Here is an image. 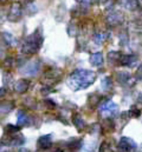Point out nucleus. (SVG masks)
Here are the masks:
<instances>
[{"label": "nucleus", "instance_id": "1", "mask_svg": "<svg viewBox=\"0 0 142 152\" xmlns=\"http://www.w3.org/2000/svg\"><path fill=\"white\" fill-rule=\"evenodd\" d=\"M95 80H96L95 72L79 69L71 73L68 84L73 91H79V90H84V88L89 87L90 85H92L95 83Z\"/></svg>", "mask_w": 142, "mask_h": 152}, {"label": "nucleus", "instance_id": "2", "mask_svg": "<svg viewBox=\"0 0 142 152\" xmlns=\"http://www.w3.org/2000/svg\"><path fill=\"white\" fill-rule=\"evenodd\" d=\"M41 41H43L41 36L38 33V31H36L33 34L27 37L26 40L24 41V44H23V52L27 53V54H33V53H36L39 50V47L41 45Z\"/></svg>", "mask_w": 142, "mask_h": 152}, {"label": "nucleus", "instance_id": "3", "mask_svg": "<svg viewBox=\"0 0 142 152\" xmlns=\"http://www.w3.org/2000/svg\"><path fill=\"white\" fill-rule=\"evenodd\" d=\"M98 110H100V112L103 114L106 118H108V117H114L115 114L118 112L117 105L114 102H111L110 99H106L104 102H100Z\"/></svg>", "mask_w": 142, "mask_h": 152}, {"label": "nucleus", "instance_id": "4", "mask_svg": "<svg viewBox=\"0 0 142 152\" xmlns=\"http://www.w3.org/2000/svg\"><path fill=\"white\" fill-rule=\"evenodd\" d=\"M118 150L121 152H130L133 149H136L138 145L132 139V138H128V137H122L118 142V145H117Z\"/></svg>", "mask_w": 142, "mask_h": 152}, {"label": "nucleus", "instance_id": "5", "mask_svg": "<svg viewBox=\"0 0 142 152\" xmlns=\"http://www.w3.org/2000/svg\"><path fill=\"white\" fill-rule=\"evenodd\" d=\"M25 143V138L21 134H10V137L7 138L6 142H4L2 144L6 146H20Z\"/></svg>", "mask_w": 142, "mask_h": 152}, {"label": "nucleus", "instance_id": "6", "mask_svg": "<svg viewBox=\"0 0 142 152\" xmlns=\"http://www.w3.org/2000/svg\"><path fill=\"white\" fill-rule=\"evenodd\" d=\"M39 71V63L38 61H30L29 64H26L20 72L25 76H36Z\"/></svg>", "mask_w": 142, "mask_h": 152}, {"label": "nucleus", "instance_id": "7", "mask_svg": "<svg viewBox=\"0 0 142 152\" xmlns=\"http://www.w3.org/2000/svg\"><path fill=\"white\" fill-rule=\"evenodd\" d=\"M21 17V7L19 4H13L11 6V11H10V14H8V19L12 20V21H17L19 18Z\"/></svg>", "mask_w": 142, "mask_h": 152}, {"label": "nucleus", "instance_id": "8", "mask_svg": "<svg viewBox=\"0 0 142 152\" xmlns=\"http://www.w3.org/2000/svg\"><path fill=\"white\" fill-rule=\"evenodd\" d=\"M38 148L40 150H49L52 146V140H51V134L47 136H41L38 139Z\"/></svg>", "mask_w": 142, "mask_h": 152}, {"label": "nucleus", "instance_id": "9", "mask_svg": "<svg viewBox=\"0 0 142 152\" xmlns=\"http://www.w3.org/2000/svg\"><path fill=\"white\" fill-rule=\"evenodd\" d=\"M121 65L123 66H129V67H133L136 63H138V58L135 56H132V54H127V56H121L120 58V61H118Z\"/></svg>", "mask_w": 142, "mask_h": 152}, {"label": "nucleus", "instance_id": "10", "mask_svg": "<svg viewBox=\"0 0 142 152\" xmlns=\"http://www.w3.org/2000/svg\"><path fill=\"white\" fill-rule=\"evenodd\" d=\"M29 86H30V81H29V80H26V79H20V80H18V81L16 83L14 90H16L18 93H24V92L27 91Z\"/></svg>", "mask_w": 142, "mask_h": 152}, {"label": "nucleus", "instance_id": "11", "mask_svg": "<svg viewBox=\"0 0 142 152\" xmlns=\"http://www.w3.org/2000/svg\"><path fill=\"white\" fill-rule=\"evenodd\" d=\"M90 64L94 66H101L103 64V54L101 52L92 53L90 56Z\"/></svg>", "mask_w": 142, "mask_h": 152}, {"label": "nucleus", "instance_id": "12", "mask_svg": "<svg viewBox=\"0 0 142 152\" xmlns=\"http://www.w3.org/2000/svg\"><path fill=\"white\" fill-rule=\"evenodd\" d=\"M72 120H73V125L76 126V129L78 131H82L83 129H85V121H84V119L79 114L77 113L75 114L73 118H72Z\"/></svg>", "mask_w": 142, "mask_h": 152}, {"label": "nucleus", "instance_id": "13", "mask_svg": "<svg viewBox=\"0 0 142 152\" xmlns=\"http://www.w3.org/2000/svg\"><path fill=\"white\" fill-rule=\"evenodd\" d=\"M122 19H123V17H122V14H121L120 12H114V13H111V14L108 17V20H109L110 23H112L114 25L120 24V23L122 21Z\"/></svg>", "mask_w": 142, "mask_h": 152}, {"label": "nucleus", "instance_id": "14", "mask_svg": "<svg viewBox=\"0 0 142 152\" xmlns=\"http://www.w3.org/2000/svg\"><path fill=\"white\" fill-rule=\"evenodd\" d=\"M122 5L128 11H135L138 8V6H139L138 2H136V0H123L122 1Z\"/></svg>", "mask_w": 142, "mask_h": 152}, {"label": "nucleus", "instance_id": "15", "mask_svg": "<svg viewBox=\"0 0 142 152\" xmlns=\"http://www.w3.org/2000/svg\"><path fill=\"white\" fill-rule=\"evenodd\" d=\"M12 110H13L12 103H1L0 104V114H6Z\"/></svg>", "mask_w": 142, "mask_h": 152}, {"label": "nucleus", "instance_id": "16", "mask_svg": "<svg viewBox=\"0 0 142 152\" xmlns=\"http://www.w3.org/2000/svg\"><path fill=\"white\" fill-rule=\"evenodd\" d=\"M26 124H29V115L23 111H19L18 112V125H26Z\"/></svg>", "mask_w": 142, "mask_h": 152}, {"label": "nucleus", "instance_id": "17", "mask_svg": "<svg viewBox=\"0 0 142 152\" xmlns=\"http://www.w3.org/2000/svg\"><path fill=\"white\" fill-rule=\"evenodd\" d=\"M112 87V80L110 77H106L102 79V88L104 91H109Z\"/></svg>", "mask_w": 142, "mask_h": 152}, {"label": "nucleus", "instance_id": "18", "mask_svg": "<svg viewBox=\"0 0 142 152\" xmlns=\"http://www.w3.org/2000/svg\"><path fill=\"white\" fill-rule=\"evenodd\" d=\"M121 53L120 52H117V51H114V52H110L109 54H108V59H109V61L111 63L112 60L116 63V61H120V58H121Z\"/></svg>", "mask_w": 142, "mask_h": 152}, {"label": "nucleus", "instance_id": "19", "mask_svg": "<svg viewBox=\"0 0 142 152\" xmlns=\"http://www.w3.org/2000/svg\"><path fill=\"white\" fill-rule=\"evenodd\" d=\"M117 79H118L120 83L126 84V83L130 79V75L127 73V72H120V73H117Z\"/></svg>", "mask_w": 142, "mask_h": 152}, {"label": "nucleus", "instance_id": "20", "mask_svg": "<svg viewBox=\"0 0 142 152\" xmlns=\"http://www.w3.org/2000/svg\"><path fill=\"white\" fill-rule=\"evenodd\" d=\"M106 34H104V33H96L94 36V41L96 44H102V42L106 41Z\"/></svg>", "mask_w": 142, "mask_h": 152}, {"label": "nucleus", "instance_id": "21", "mask_svg": "<svg viewBox=\"0 0 142 152\" xmlns=\"http://www.w3.org/2000/svg\"><path fill=\"white\" fill-rule=\"evenodd\" d=\"M19 126H14V125H7V127H6V132L7 133H10V134H14V133H17V132H19Z\"/></svg>", "mask_w": 142, "mask_h": 152}, {"label": "nucleus", "instance_id": "22", "mask_svg": "<svg viewBox=\"0 0 142 152\" xmlns=\"http://www.w3.org/2000/svg\"><path fill=\"white\" fill-rule=\"evenodd\" d=\"M129 112H133V113L129 114L130 117H139V115H140V110H139V109H136V106H133V107L130 109V111H129Z\"/></svg>", "mask_w": 142, "mask_h": 152}, {"label": "nucleus", "instance_id": "23", "mask_svg": "<svg viewBox=\"0 0 142 152\" xmlns=\"http://www.w3.org/2000/svg\"><path fill=\"white\" fill-rule=\"evenodd\" d=\"M76 1H78L79 4L87 5V6H89V5H92V4H95V2H96V0H76Z\"/></svg>", "mask_w": 142, "mask_h": 152}, {"label": "nucleus", "instance_id": "24", "mask_svg": "<svg viewBox=\"0 0 142 152\" xmlns=\"http://www.w3.org/2000/svg\"><path fill=\"white\" fill-rule=\"evenodd\" d=\"M5 93H6V90L2 87V88H0V97H2V96H5Z\"/></svg>", "mask_w": 142, "mask_h": 152}, {"label": "nucleus", "instance_id": "25", "mask_svg": "<svg viewBox=\"0 0 142 152\" xmlns=\"http://www.w3.org/2000/svg\"><path fill=\"white\" fill-rule=\"evenodd\" d=\"M19 152H30V150H27V149H20Z\"/></svg>", "mask_w": 142, "mask_h": 152}, {"label": "nucleus", "instance_id": "26", "mask_svg": "<svg viewBox=\"0 0 142 152\" xmlns=\"http://www.w3.org/2000/svg\"><path fill=\"white\" fill-rule=\"evenodd\" d=\"M136 2H138V5L142 6V0H136Z\"/></svg>", "mask_w": 142, "mask_h": 152}]
</instances>
